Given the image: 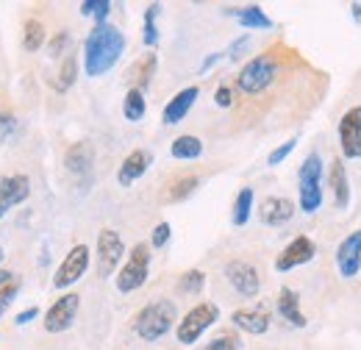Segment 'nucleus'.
Here are the masks:
<instances>
[{"label": "nucleus", "instance_id": "f257e3e1", "mask_svg": "<svg viewBox=\"0 0 361 350\" xmlns=\"http://www.w3.org/2000/svg\"><path fill=\"white\" fill-rule=\"evenodd\" d=\"M126 44H128L126 34L117 25H111V23L94 25L90 37L84 40V73H87V78H100V76L111 73L117 67V61L123 59Z\"/></svg>", "mask_w": 361, "mask_h": 350}, {"label": "nucleus", "instance_id": "f03ea898", "mask_svg": "<svg viewBox=\"0 0 361 350\" xmlns=\"http://www.w3.org/2000/svg\"><path fill=\"white\" fill-rule=\"evenodd\" d=\"M178 325V306L170 298H156L139 308L131 320V328L142 342H159Z\"/></svg>", "mask_w": 361, "mask_h": 350}, {"label": "nucleus", "instance_id": "7ed1b4c3", "mask_svg": "<svg viewBox=\"0 0 361 350\" xmlns=\"http://www.w3.org/2000/svg\"><path fill=\"white\" fill-rule=\"evenodd\" d=\"M322 181H325L322 156L312 150L298 167V209L303 215H317L322 209V200H325Z\"/></svg>", "mask_w": 361, "mask_h": 350}, {"label": "nucleus", "instance_id": "20e7f679", "mask_svg": "<svg viewBox=\"0 0 361 350\" xmlns=\"http://www.w3.org/2000/svg\"><path fill=\"white\" fill-rule=\"evenodd\" d=\"M150 242H136L134 248L128 251L123 267L117 270V278H114V286L120 295H131L136 289H142L150 278V262H153V253H150Z\"/></svg>", "mask_w": 361, "mask_h": 350}, {"label": "nucleus", "instance_id": "39448f33", "mask_svg": "<svg viewBox=\"0 0 361 350\" xmlns=\"http://www.w3.org/2000/svg\"><path fill=\"white\" fill-rule=\"evenodd\" d=\"M220 322V306L212 301H200L189 308L176 325V339L183 348H192L200 342V337Z\"/></svg>", "mask_w": 361, "mask_h": 350}, {"label": "nucleus", "instance_id": "423d86ee", "mask_svg": "<svg viewBox=\"0 0 361 350\" xmlns=\"http://www.w3.org/2000/svg\"><path fill=\"white\" fill-rule=\"evenodd\" d=\"M278 70H281V64H278V59L272 53L253 56L250 61H245V67L236 76V92H242V95L267 92L275 84V78H278Z\"/></svg>", "mask_w": 361, "mask_h": 350}, {"label": "nucleus", "instance_id": "0eeeda50", "mask_svg": "<svg viewBox=\"0 0 361 350\" xmlns=\"http://www.w3.org/2000/svg\"><path fill=\"white\" fill-rule=\"evenodd\" d=\"M90 264H92L90 245H73V248L67 251V256L61 259L59 270L53 272V286H56V289H70V286H75V284L87 275Z\"/></svg>", "mask_w": 361, "mask_h": 350}, {"label": "nucleus", "instance_id": "6e6552de", "mask_svg": "<svg viewBox=\"0 0 361 350\" xmlns=\"http://www.w3.org/2000/svg\"><path fill=\"white\" fill-rule=\"evenodd\" d=\"M97 275L100 278H111L123 262H126V242H123V236L117 234V231H111V228H103L100 234H97Z\"/></svg>", "mask_w": 361, "mask_h": 350}, {"label": "nucleus", "instance_id": "1a4fd4ad", "mask_svg": "<svg viewBox=\"0 0 361 350\" xmlns=\"http://www.w3.org/2000/svg\"><path fill=\"white\" fill-rule=\"evenodd\" d=\"M78 308H81V298L78 292H64L59 301H53L47 306L45 317H42V328L47 334H64L73 328L75 317H78Z\"/></svg>", "mask_w": 361, "mask_h": 350}, {"label": "nucleus", "instance_id": "9d476101", "mask_svg": "<svg viewBox=\"0 0 361 350\" xmlns=\"http://www.w3.org/2000/svg\"><path fill=\"white\" fill-rule=\"evenodd\" d=\"M223 275H226L231 289L239 298H256L262 292V275H259V270L250 262H245V259H231L223 267Z\"/></svg>", "mask_w": 361, "mask_h": 350}, {"label": "nucleus", "instance_id": "9b49d317", "mask_svg": "<svg viewBox=\"0 0 361 350\" xmlns=\"http://www.w3.org/2000/svg\"><path fill=\"white\" fill-rule=\"evenodd\" d=\"M334 262H336V272H339L342 281H353V278H359V272H361V228L359 231H350V234L336 245Z\"/></svg>", "mask_w": 361, "mask_h": 350}, {"label": "nucleus", "instance_id": "f8f14e48", "mask_svg": "<svg viewBox=\"0 0 361 350\" xmlns=\"http://www.w3.org/2000/svg\"><path fill=\"white\" fill-rule=\"evenodd\" d=\"M317 256V245L312 236L306 234H298L278 256H275V272H292L295 267H303V264L314 262Z\"/></svg>", "mask_w": 361, "mask_h": 350}, {"label": "nucleus", "instance_id": "ddd939ff", "mask_svg": "<svg viewBox=\"0 0 361 350\" xmlns=\"http://www.w3.org/2000/svg\"><path fill=\"white\" fill-rule=\"evenodd\" d=\"M339 147L345 159H361V103L350 106L339 120Z\"/></svg>", "mask_w": 361, "mask_h": 350}, {"label": "nucleus", "instance_id": "4468645a", "mask_svg": "<svg viewBox=\"0 0 361 350\" xmlns=\"http://www.w3.org/2000/svg\"><path fill=\"white\" fill-rule=\"evenodd\" d=\"M31 198V178L25 173L3 175L0 178V215L17 209Z\"/></svg>", "mask_w": 361, "mask_h": 350}, {"label": "nucleus", "instance_id": "2eb2a0df", "mask_svg": "<svg viewBox=\"0 0 361 350\" xmlns=\"http://www.w3.org/2000/svg\"><path fill=\"white\" fill-rule=\"evenodd\" d=\"M295 212H298V203H295L292 198L270 195V198H264L262 206H259V219H262L264 225H270V228H281V225L292 222Z\"/></svg>", "mask_w": 361, "mask_h": 350}, {"label": "nucleus", "instance_id": "dca6fc26", "mask_svg": "<svg viewBox=\"0 0 361 350\" xmlns=\"http://www.w3.org/2000/svg\"><path fill=\"white\" fill-rule=\"evenodd\" d=\"M231 322L236 325V331H245V334H253V337H262L270 331L272 314L270 308L264 306H253V308H236L231 314Z\"/></svg>", "mask_w": 361, "mask_h": 350}, {"label": "nucleus", "instance_id": "f3484780", "mask_svg": "<svg viewBox=\"0 0 361 350\" xmlns=\"http://www.w3.org/2000/svg\"><path fill=\"white\" fill-rule=\"evenodd\" d=\"M197 97H200V87H197V84H195V87H183L180 92H176V95L170 97V103H164L161 123H164V126H178L180 120L192 111V106L197 103Z\"/></svg>", "mask_w": 361, "mask_h": 350}, {"label": "nucleus", "instance_id": "a211bd4d", "mask_svg": "<svg viewBox=\"0 0 361 350\" xmlns=\"http://www.w3.org/2000/svg\"><path fill=\"white\" fill-rule=\"evenodd\" d=\"M150 164H153V153H150V150H145V147L131 150V153L120 162L117 183H120V186H131V183H136L142 175L150 170Z\"/></svg>", "mask_w": 361, "mask_h": 350}, {"label": "nucleus", "instance_id": "6ab92c4d", "mask_svg": "<svg viewBox=\"0 0 361 350\" xmlns=\"http://www.w3.org/2000/svg\"><path fill=\"white\" fill-rule=\"evenodd\" d=\"M275 311L283 322H289L292 328H306L309 325V317L300 311V295L289 286H281L278 292V301H275Z\"/></svg>", "mask_w": 361, "mask_h": 350}, {"label": "nucleus", "instance_id": "aec40b11", "mask_svg": "<svg viewBox=\"0 0 361 350\" xmlns=\"http://www.w3.org/2000/svg\"><path fill=\"white\" fill-rule=\"evenodd\" d=\"M328 189L334 195V206L339 212H345L350 206V181H348V170H345V162L342 159H334L331 162V170H328Z\"/></svg>", "mask_w": 361, "mask_h": 350}, {"label": "nucleus", "instance_id": "412c9836", "mask_svg": "<svg viewBox=\"0 0 361 350\" xmlns=\"http://www.w3.org/2000/svg\"><path fill=\"white\" fill-rule=\"evenodd\" d=\"M64 167L73 175H90L92 167H94V147H92V142L84 139V142L70 145L67 153H64Z\"/></svg>", "mask_w": 361, "mask_h": 350}, {"label": "nucleus", "instance_id": "4be33fe9", "mask_svg": "<svg viewBox=\"0 0 361 350\" xmlns=\"http://www.w3.org/2000/svg\"><path fill=\"white\" fill-rule=\"evenodd\" d=\"M228 14H233L245 31H272V28H275L270 14H267L262 6H242V8H233V11H228Z\"/></svg>", "mask_w": 361, "mask_h": 350}, {"label": "nucleus", "instance_id": "5701e85b", "mask_svg": "<svg viewBox=\"0 0 361 350\" xmlns=\"http://www.w3.org/2000/svg\"><path fill=\"white\" fill-rule=\"evenodd\" d=\"M253 203H256L253 186H242L236 192V198H233V206H231V222L236 228H242V225L250 222V217H253Z\"/></svg>", "mask_w": 361, "mask_h": 350}, {"label": "nucleus", "instance_id": "b1692460", "mask_svg": "<svg viewBox=\"0 0 361 350\" xmlns=\"http://www.w3.org/2000/svg\"><path fill=\"white\" fill-rule=\"evenodd\" d=\"M170 156L176 162H195V159L203 156V142L195 133H180L170 145Z\"/></svg>", "mask_w": 361, "mask_h": 350}, {"label": "nucleus", "instance_id": "393cba45", "mask_svg": "<svg viewBox=\"0 0 361 350\" xmlns=\"http://www.w3.org/2000/svg\"><path fill=\"white\" fill-rule=\"evenodd\" d=\"M156 67H159V56H156V53L142 56L134 67H131V81H134V89H142V92H145V89L150 87V81H153V76H156Z\"/></svg>", "mask_w": 361, "mask_h": 350}, {"label": "nucleus", "instance_id": "a878e982", "mask_svg": "<svg viewBox=\"0 0 361 350\" xmlns=\"http://www.w3.org/2000/svg\"><path fill=\"white\" fill-rule=\"evenodd\" d=\"M147 114V100H145V92L142 89H128L126 97H123V117L128 123H142Z\"/></svg>", "mask_w": 361, "mask_h": 350}, {"label": "nucleus", "instance_id": "bb28decb", "mask_svg": "<svg viewBox=\"0 0 361 350\" xmlns=\"http://www.w3.org/2000/svg\"><path fill=\"white\" fill-rule=\"evenodd\" d=\"M45 42H47L45 25H42L37 17H28V20L23 23V50H25V53H37Z\"/></svg>", "mask_w": 361, "mask_h": 350}, {"label": "nucleus", "instance_id": "cd10ccee", "mask_svg": "<svg viewBox=\"0 0 361 350\" xmlns=\"http://www.w3.org/2000/svg\"><path fill=\"white\" fill-rule=\"evenodd\" d=\"M159 14H161V3H150L145 8V17H142V44L145 47H156L159 44V25H156Z\"/></svg>", "mask_w": 361, "mask_h": 350}, {"label": "nucleus", "instance_id": "c85d7f7f", "mask_svg": "<svg viewBox=\"0 0 361 350\" xmlns=\"http://www.w3.org/2000/svg\"><path fill=\"white\" fill-rule=\"evenodd\" d=\"M75 81H78V56L67 53L61 59V67H59V76H56V92H70Z\"/></svg>", "mask_w": 361, "mask_h": 350}, {"label": "nucleus", "instance_id": "c756f323", "mask_svg": "<svg viewBox=\"0 0 361 350\" xmlns=\"http://www.w3.org/2000/svg\"><path fill=\"white\" fill-rule=\"evenodd\" d=\"M203 286H206V272H203V270H197V267L186 270V272L178 278V292L180 295H186V298L200 295V292H203Z\"/></svg>", "mask_w": 361, "mask_h": 350}, {"label": "nucleus", "instance_id": "7c9ffc66", "mask_svg": "<svg viewBox=\"0 0 361 350\" xmlns=\"http://www.w3.org/2000/svg\"><path fill=\"white\" fill-rule=\"evenodd\" d=\"M78 11H81L84 17H92L94 25H103V23H109L111 0H84V3L78 6Z\"/></svg>", "mask_w": 361, "mask_h": 350}, {"label": "nucleus", "instance_id": "2f4dec72", "mask_svg": "<svg viewBox=\"0 0 361 350\" xmlns=\"http://www.w3.org/2000/svg\"><path fill=\"white\" fill-rule=\"evenodd\" d=\"M197 186H200V178H197V175H180L178 181L170 183V195H167V198H170L173 203H178L183 198H189Z\"/></svg>", "mask_w": 361, "mask_h": 350}, {"label": "nucleus", "instance_id": "473e14b6", "mask_svg": "<svg viewBox=\"0 0 361 350\" xmlns=\"http://www.w3.org/2000/svg\"><path fill=\"white\" fill-rule=\"evenodd\" d=\"M242 348H245L242 337L236 331H226V334H217L214 339H209L200 350H242Z\"/></svg>", "mask_w": 361, "mask_h": 350}, {"label": "nucleus", "instance_id": "72a5a7b5", "mask_svg": "<svg viewBox=\"0 0 361 350\" xmlns=\"http://www.w3.org/2000/svg\"><path fill=\"white\" fill-rule=\"evenodd\" d=\"M298 142H300V136H289L283 145H278L275 150H270V156H267V164H270V167H278V164H283V162L292 156V150L298 147Z\"/></svg>", "mask_w": 361, "mask_h": 350}, {"label": "nucleus", "instance_id": "f704fd0d", "mask_svg": "<svg viewBox=\"0 0 361 350\" xmlns=\"http://www.w3.org/2000/svg\"><path fill=\"white\" fill-rule=\"evenodd\" d=\"M20 278H14V281H8L6 286H0V320H3V314L8 311V306L17 301V295H20Z\"/></svg>", "mask_w": 361, "mask_h": 350}, {"label": "nucleus", "instance_id": "c9c22d12", "mask_svg": "<svg viewBox=\"0 0 361 350\" xmlns=\"http://www.w3.org/2000/svg\"><path fill=\"white\" fill-rule=\"evenodd\" d=\"M17 131V117L11 109H0V145H6Z\"/></svg>", "mask_w": 361, "mask_h": 350}, {"label": "nucleus", "instance_id": "e433bc0d", "mask_svg": "<svg viewBox=\"0 0 361 350\" xmlns=\"http://www.w3.org/2000/svg\"><path fill=\"white\" fill-rule=\"evenodd\" d=\"M170 239H173V225L170 222H159L153 228V234H150V248L161 251L164 245H170Z\"/></svg>", "mask_w": 361, "mask_h": 350}, {"label": "nucleus", "instance_id": "4c0bfd02", "mask_svg": "<svg viewBox=\"0 0 361 350\" xmlns=\"http://www.w3.org/2000/svg\"><path fill=\"white\" fill-rule=\"evenodd\" d=\"M67 47H70V31H59V34L47 42V56H50V59H59Z\"/></svg>", "mask_w": 361, "mask_h": 350}, {"label": "nucleus", "instance_id": "58836bf2", "mask_svg": "<svg viewBox=\"0 0 361 350\" xmlns=\"http://www.w3.org/2000/svg\"><path fill=\"white\" fill-rule=\"evenodd\" d=\"M250 47V37L245 34V37H239V40H233V42L228 44V50H226V56L231 59V61H239L242 56H245V50Z\"/></svg>", "mask_w": 361, "mask_h": 350}, {"label": "nucleus", "instance_id": "ea45409f", "mask_svg": "<svg viewBox=\"0 0 361 350\" xmlns=\"http://www.w3.org/2000/svg\"><path fill=\"white\" fill-rule=\"evenodd\" d=\"M214 103L220 109H231L233 106V87L231 84H220V87L214 89Z\"/></svg>", "mask_w": 361, "mask_h": 350}, {"label": "nucleus", "instance_id": "a19ab883", "mask_svg": "<svg viewBox=\"0 0 361 350\" xmlns=\"http://www.w3.org/2000/svg\"><path fill=\"white\" fill-rule=\"evenodd\" d=\"M220 59H226V50H214V53H209V56L203 59V64H200V70H197V73H200V76H206L209 70H214V67L220 64Z\"/></svg>", "mask_w": 361, "mask_h": 350}, {"label": "nucleus", "instance_id": "79ce46f5", "mask_svg": "<svg viewBox=\"0 0 361 350\" xmlns=\"http://www.w3.org/2000/svg\"><path fill=\"white\" fill-rule=\"evenodd\" d=\"M39 317V308L31 306V308H23L17 317H14V325H28V322H34Z\"/></svg>", "mask_w": 361, "mask_h": 350}, {"label": "nucleus", "instance_id": "37998d69", "mask_svg": "<svg viewBox=\"0 0 361 350\" xmlns=\"http://www.w3.org/2000/svg\"><path fill=\"white\" fill-rule=\"evenodd\" d=\"M350 14H353V23L361 25V3H350Z\"/></svg>", "mask_w": 361, "mask_h": 350}, {"label": "nucleus", "instance_id": "c03bdc74", "mask_svg": "<svg viewBox=\"0 0 361 350\" xmlns=\"http://www.w3.org/2000/svg\"><path fill=\"white\" fill-rule=\"evenodd\" d=\"M3 256H6V253H3V248H0V267H3Z\"/></svg>", "mask_w": 361, "mask_h": 350}, {"label": "nucleus", "instance_id": "a18cd8bd", "mask_svg": "<svg viewBox=\"0 0 361 350\" xmlns=\"http://www.w3.org/2000/svg\"><path fill=\"white\" fill-rule=\"evenodd\" d=\"M0 217H3V215H0Z\"/></svg>", "mask_w": 361, "mask_h": 350}]
</instances>
